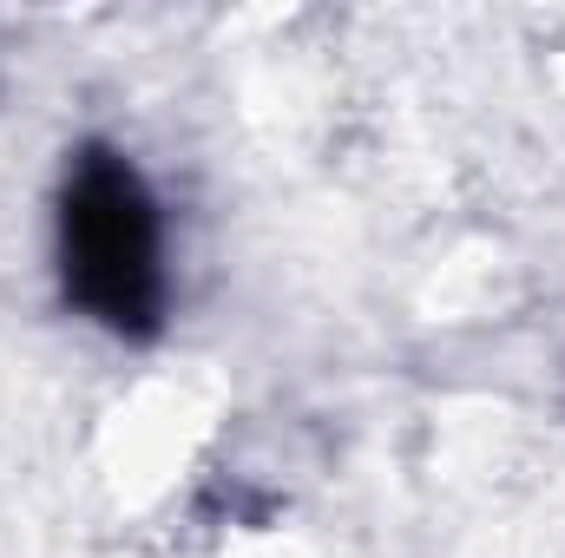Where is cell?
<instances>
[{"mask_svg": "<svg viewBox=\"0 0 565 558\" xmlns=\"http://www.w3.org/2000/svg\"><path fill=\"white\" fill-rule=\"evenodd\" d=\"M53 282L60 302L113 342L145 348L171 329L164 197L126 144H66L53 184Z\"/></svg>", "mask_w": 565, "mask_h": 558, "instance_id": "6da1fadb", "label": "cell"}]
</instances>
